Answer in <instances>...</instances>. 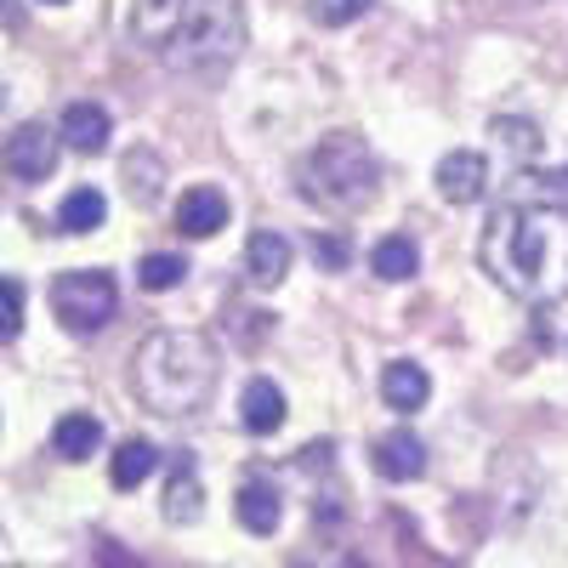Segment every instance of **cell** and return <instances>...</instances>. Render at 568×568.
I'll use <instances>...</instances> for the list:
<instances>
[{
	"instance_id": "22",
	"label": "cell",
	"mask_w": 568,
	"mask_h": 568,
	"mask_svg": "<svg viewBox=\"0 0 568 568\" xmlns=\"http://www.w3.org/2000/svg\"><path fill=\"white\" fill-rule=\"evenodd\" d=\"M369 7H375V0H307L313 23H324V29H347V23H358Z\"/></svg>"
},
{
	"instance_id": "27",
	"label": "cell",
	"mask_w": 568,
	"mask_h": 568,
	"mask_svg": "<svg viewBox=\"0 0 568 568\" xmlns=\"http://www.w3.org/2000/svg\"><path fill=\"white\" fill-rule=\"evenodd\" d=\"M296 466H307V471H329V444H324V438L307 444V449L296 455Z\"/></svg>"
},
{
	"instance_id": "4",
	"label": "cell",
	"mask_w": 568,
	"mask_h": 568,
	"mask_svg": "<svg viewBox=\"0 0 568 568\" xmlns=\"http://www.w3.org/2000/svg\"><path fill=\"white\" fill-rule=\"evenodd\" d=\"M302 187L329 211H364L382 187V160L358 131H329L302 165Z\"/></svg>"
},
{
	"instance_id": "16",
	"label": "cell",
	"mask_w": 568,
	"mask_h": 568,
	"mask_svg": "<svg viewBox=\"0 0 568 568\" xmlns=\"http://www.w3.org/2000/svg\"><path fill=\"white\" fill-rule=\"evenodd\" d=\"M52 449H58L63 460H91V455L103 449V420L85 415V409L63 415V420L52 426Z\"/></svg>"
},
{
	"instance_id": "21",
	"label": "cell",
	"mask_w": 568,
	"mask_h": 568,
	"mask_svg": "<svg viewBox=\"0 0 568 568\" xmlns=\"http://www.w3.org/2000/svg\"><path fill=\"white\" fill-rule=\"evenodd\" d=\"M125 176H131V200L136 205H154L160 200V182H165V165L149 154V149H136L131 160H125Z\"/></svg>"
},
{
	"instance_id": "14",
	"label": "cell",
	"mask_w": 568,
	"mask_h": 568,
	"mask_svg": "<svg viewBox=\"0 0 568 568\" xmlns=\"http://www.w3.org/2000/svg\"><path fill=\"white\" fill-rule=\"evenodd\" d=\"M233 517H240V529H251V535H278V524H284L278 489H273L267 478H256V484H240V500H233Z\"/></svg>"
},
{
	"instance_id": "13",
	"label": "cell",
	"mask_w": 568,
	"mask_h": 568,
	"mask_svg": "<svg viewBox=\"0 0 568 568\" xmlns=\"http://www.w3.org/2000/svg\"><path fill=\"white\" fill-rule=\"evenodd\" d=\"M160 511H165V524H200V511H205V489H200V478H194V460L187 455H176V471L165 478V500H160Z\"/></svg>"
},
{
	"instance_id": "25",
	"label": "cell",
	"mask_w": 568,
	"mask_h": 568,
	"mask_svg": "<svg viewBox=\"0 0 568 568\" xmlns=\"http://www.w3.org/2000/svg\"><path fill=\"white\" fill-rule=\"evenodd\" d=\"M495 136L506 142L517 160H524V154L535 160V154H540V131H535V120H511V114H500V120H495Z\"/></svg>"
},
{
	"instance_id": "3",
	"label": "cell",
	"mask_w": 568,
	"mask_h": 568,
	"mask_svg": "<svg viewBox=\"0 0 568 568\" xmlns=\"http://www.w3.org/2000/svg\"><path fill=\"white\" fill-rule=\"evenodd\" d=\"M216 369H222L216 347L200 336V329H154L131 358V382H136V398L154 415L182 420V415H200L211 404Z\"/></svg>"
},
{
	"instance_id": "7",
	"label": "cell",
	"mask_w": 568,
	"mask_h": 568,
	"mask_svg": "<svg viewBox=\"0 0 568 568\" xmlns=\"http://www.w3.org/2000/svg\"><path fill=\"white\" fill-rule=\"evenodd\" d=\"M433 176H438V194H444L449 205H478V200L489 194V160L471 154V149L444 154Z\"/></svg>"
},
{
	"instance_id": "12",
	"label": "cell",
	"mask_w": 568,
	"mask_h": 568,
	"mask_svg": "<svg viewBox=\"0 0 568 568\" xmlns=\"http://www.w3.org/2000/svg\"><path fill=\"white\" fill-rule=\"evenodd\" d=\"M109 136H114V120L103 103H69L63 109V142L74 154H103Z\"/></svg>"
},
{
	"instance_id": "20",
	"label": "cell",
	"mask_w": 568,
	"mask_h": 568,
	"mask_svg": "<svg viewBox=\"0 0 568 568\" xmlns=\"http://www.w3.org/2000/svg\"><path fill=\"white\" fill-rule=\"evenodd\" d=\"M187 278V256H176V251H154V256H142L136 262V284L142 291H176V284Z\"/></svg>"
},
{
	"instance_id": "18",
	"label": "cell",
	"mask_w": 568,
	"mask_h": 568,
	"mask_svg": "<svg viewBox=\"0 0 568 568\" xmlns=\"http://www.w3.org/2000/svg\"><path fill=\"white\" fill-rule=\"evenodd\" d=\"M154 466H160V449L149 438H125L120 455H114V466H109V478H114V489H136Z\"/></svg>"
},
{
	"instance_id": "24",
	"label": "cell",
	"mask_w": 568,
	"mask_h": 568,
	"mask_svg": "<svg viewBox=\"0 0 568 568\" xmlns=\"http://www.w3.org/2000/svg\"><path fill=\"white\" fill-rule=\"evenodd\" d=\"M23 336V284L0 278V347Z\"/></svg>"
},
{
	"instance_id": "5",
	"label": "cell",
	"mask_w": 568,
	"mask_h": 568,
	"mask_svg": "<svg viewBox=\"0 0 568 568\" xmlns=\"http://www.w3.org/2000/svg\"><path fill=\"white\" fill-rule=\"evenodd\" d=\"M52 313L63 318V329H74V336H98V329L120 313V284H114V273H103V267L58 273V284H52Z\"/></svg>"
},
{
	"instance_id": "19",
	"label": "cell",
	"mask_w": 568,
	"mask_h": 568,
	"mask_svg": "<svg viewBox=\"0 0 568 568\" xmlns=\"http://www.w3.org/2000/svg\"><path fill=\"white\" fill-rule=\"evenodd\" d=\"M103 216H109V200L98 194V187H74V194L63 200V211H58V227L63 233H98Z\"/></svg>"
},
{
	"instance_id": "6",
	"label": "cell",
	"mask_w": 568,
	"mask_h": 568,
	"mask_svg": "<svg viewBox=\"0 0 568 568\" xmlns=\"http://www.w3.org/2000/svg\"><path fill=\"white\" fill-rule=\"evenodd\" d=\"M0 160H7V171L18 182H45V176H52V165H58V131H45L40 120H29V125H18L7 136Z\"/></svg>"
},
{
	"instance_id": "10",
	"label": "cell",
	"mask_w": 568,
	"mask_h": 568,
	"mask_svg": "<svg viewBox=\"0 0 568 568\" xmlns=\"http://www.w3.org/2000/svg\"><path fill=\"white\" fill-rule=\"evenodd\" d=\"M382 398L398 415H415V409H426V398H433V375H426L415 358H393L382 369Z\"/></svg>"
},
{
	"instance_id": "29",
	"label": "cell",
	"mask_w": 568,
	"mask_h": 568,
	"mask_svg": "<svg viewBox=\"0 0 568 568\" xmlns=\"http://www.w3.org/2000/svg\"><path fill=\"white\" fill-rule=\"evenodd\" d=\"M45 7H63V0H45Z\"/></svg>"
},
{
	"instance_id": "11",
	"label": "cell",
	"mask_w": 568,
	"mask_h": 568,
	"mask_svg": "<svg viewBox=\"0 0 568 568\" xmlns=\"http://www.w3.org/2000/svg\"><path fill=\"white\" fill-rule=\"evenodd\" d=\"M375 471H382L387 484H415L426 471V444L415 433H387L375 438Z\"/></svg>"
},
{
	"instance_id": "23",
	"label": "cell",
	"mask_w": 568,
	"mask_h": 568,
	"mask_svg": "<svg viewBox=\"0 0 568 568\" xmlns=\"http://www.w3.org/2000/svg\"><path fill=\"white\" fill-rule=\"evenodd\" d=\"M524 182H529V205L568 211V165H557V171H540V176H524Z\"/></svg>"
},
{
	"instance_id": "2",
	"label": "cell",
	"mask_w": 568,
	"mask_h": 568,
	"mask_svg": "<svg viewBox=\"0 0 568 568\" xmlns=\"http://www.w3.org/2000/svg\"><path fill=\"white\" fill-rule=\"evenodd\" d=\"M131 40L171 69H222L245 45L240 0H136Z\"/></svg>"
},
{
	"instance_id": "9",
	"label": "cell",
	"mask_w": 568,
	"mask_h": 568,
	"mask_svg": "<svg viewBox=\"0 0 568 568\" xmlns=\"http://www.w3.org/2000/svg\"><path fill=\"white\" fill-rule=\"evenodd\" d=\"M291 256L296 245L284 240V233H251V245H245V278L262 284V291H273V284H284V273H291Z\"/></svg>"
},
{
	"instance_id": "1",
	"label": "cell",
	"mask_w": 568,
	"mask_h": 568,
	"mask_svg": "<svg viewBox=\"0 0 568 568\" xmlns=\"http://www.w3.org/2000/svg\"><path fill=\"white\" fill-rule=\"evenodd\" d=\"M484 273L511 302L551 307L568 296V211L551 205H500L478 240Z\"/></svg>"
},
{
	"instance_id": "26",
	"label": "cell",
	"mask_w": 568,
	"mask_h": 568,
	"mask_svg": "<svg viewBox=\"0 0 568 568\" xmlns=\"http://www.w3.org/2000/svg\"><path fill=\"white\" fill-rule=\"evenodd\" d=\"M307 245H313V256H318V262H324L329 273H342V267H347V256H353V251H347L342 240H329V233H313Z\"/></svg>"
},
{
	"instance_id": "28",
	"label": "cell",
	"mask_w": 568,
	"mask_h": 568,
	"mask_svg": "<svg viewBox=\"0 0 568 568\" xmlns=\"http://www.w3.org/2000/svg\"><path fill=\"white\" fill-rule=\"evenodd\" d=\"M98 562H103V568H136V562H131L125 551H114V546H98Z\"/></svg>"
},
{
	"instance_id": "15",
	"label": "cell",
	"mask_w": 568,
	"mask_h": 568,
	"mask_svg": "<svg viewBox=\"0 0 568 568\" xmlns=\"http://www.w3.org/2000/svg\"><path fill=\"white\" fill-rule=\"evenodd\" d=\"M240 420H245V433H256V438H267V433H278V426H284V393L267 382V375H256V382L245 387Z\"/></svg>"
},
{
	"instance_id": "17",
	"label": "cell",
	"mask_w": 568,
	"mask_h": 568,
	"mask_svg": "<svg viewBox=\"0 0 568 568\" xmlns=\"http://www.w3.org/2000/svg\"><path fill=\"white\" fill-rule=\"evenodd\" d=\"M369 273L387 278V284H409L420 273V251H415L409 233H387V240L369 251Z\"/></svg>"
},
{
	"instance_id": "8",
	"label": "cell",
	"mask_w": 568,
	"mask_h": 568,
	"mask_svg": "<svg viewBox=\"0 0 568 568\" xmlns=\"http://www.w3.org/2000/svg\"><path fill=\"white\" fill-rule=\"evenodd\" d=\"M227 227V194L222 187H187V194L176 200V233H187V240H211V233Z\"/></svg>"
}]
</instances>
